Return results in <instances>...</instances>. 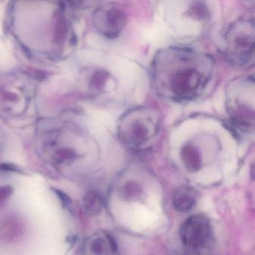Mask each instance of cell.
Instances as JSON below:
<instances>
[{"mask_svg": "<svg viewBox=\"0 0 255 255\" xmlns=\"http://www.w3.org/2000/svg\"><path fill=\"white\" fill-rule=\"evenodd\" d=\"M214 68V59L207 53L189 47H166L159 50L152 60V87L162 99L192 101L204 93Z\"/></svg>", "mask_w": 255, "mask_h": 255, "instance_id": "1", "label": "cell"}, {"mask_svg": "<svg viewBox=\"0 0 255 255\" xmlns=\"http://www.w3.org/2000/svg\"><path fill=\"white\" fill-rule=\"evenodd\" d=\"M162 119L153 107H138L124 113L119 119L117 135L121 142L133 150L153 145L159 136Z\"/></svg>", "mask_w": 255, "mask_h": 255, "instance_id": "2", "label": "cell"}, {"mask_svg": "<svg viewBox=\"0 0 255 255\" xmlns=\"http://www.w3.org/2000/svg\"><path fill=\"white\" fill-rule=\"evenodd\" d=\"M255 85L253 79H238L227 95V112L231 125L240 132H252L255 126Z\"/></svg>", "mask_w": 255, "mask_h": 255, "instance_id": "3", "label": "cell"}, {"mask_svg": "<svg viewBox=\"0 0 255 255\" xmlns=\"http://www.w3.org/2000/svg\"><path fill=\"white\" fill-rule=\"evenodd\" d=\"M222 42V53L227 61L239 66L250 63L255 54L253 20L241 18L231 23Z\"/></svg>", "mask_w": 255, "mask_h": 255, "instance_id": "4", "label": "cell"}, {"mask_svg": "<svg viewBox=\"0 0 255 255\" xmlns=\"http://www.w3.org/2000/svg\"><path fill=\"white\" fill-rule=\"evenodd\" d=\"M179 234L187 255H198L210 243L211 226L205 216L195 215L182 224Z\"/></svg>", "mask_w": 255, "mask_h": 255, "instance_id": "5", "label": "cell"}, {"mask_svg": "<svg viewBox=\"0 0 255 255\" xmlns=\"http://www.w3.org/2000/svg\"><path fill=\"white\" fill-rule=\"evenodd\" d=\"M127 24L125 13L116 5H109L100 10L97 16V25L104 36L116 38L119 36Z\"/></svg>", "mask_w": 255, "mask_h": 255, "instance_id": "6", "label": "cell"}, {"mask_svg": "<svg viewBox=\"0 0 255 255\" xmlns=\"http://www.w3.org/2000/svg\"><path fill=\"white\" fill-rule=\"evenodd\" d=\"M89 250L94 255H119L116 240L108 233L95 236L89 243Z\"/></svg>", "mask_w": 255, "mask_h": 255, "instance_id": "7", "label": "cell"}, {"mask_svg": "<svg viewBox=\"0 0 255 255\" xmlns=\"http://www.w3.org/2000/svg\"><path fill=\"white\" fill-rule=\"evenodd\" d=\"M173 207L180 213L190 211L196 203L195 192L189 187L177 189L172 197Z\"/></svg>", "mask_w": 255, "mask_h": 255, "instance_id": "8", "label": "cell"}, {"mask_svg": "<svg viewBox=\"0 0 255 255\" xmlns=\"http://www.w3.org/2000/svg\"><path fill=\"white\" fill-rule=\"evenodd\" d=\"M182 162L189 172L199 171L202 166V156L201 152L192 143H187L182 147L180 151Z\"/></svg>", "mask_w": 255, "mask_h": 255, "instance_id": "9", "label": "cell"}, {"mask_svg": "<svg viewBox=\"0 0 255 255\" xmlns=\"http://www.w3.org/2000/svg\"><path fill=\"white\" fill-rule=\"evenodd\" d=\"M83 205L88 214L95 216L102 211L104 205V200L99 194L95 191H90L85 195Z\"/></svg>", "mask_w": 255, "mask_h": 255, "instance_id": "10", "label": "cell"}, {"mask_svg": "<svg viewBox=\"0 0 255 255\" xmlns=\"http://www.w3.org/2000/svg\"><path fill=\"white\" fill-rule=\"evenodd\" d=\"M20 226L17 222L9 221L0 229V236L5 240H12L20 233Z\"/></svg>", "mask_w": 255, "mask_h": 255, "instance_id": "11", "label": "cell"}, {"mask_svg": "<svg viewBox=\"0 0 255 255\" xmlns=\"http://www.w3.org/2000/svg\"><path fill=\"white\" fill-rule=\"evenodd\" d=\"M12 189L9 186H0V201L6 199L8 196H10Z\"/></svg>", "mask_w": 255, "mask_h": 255, "instance_id": "12", "label": "cell"}]
</instances>
